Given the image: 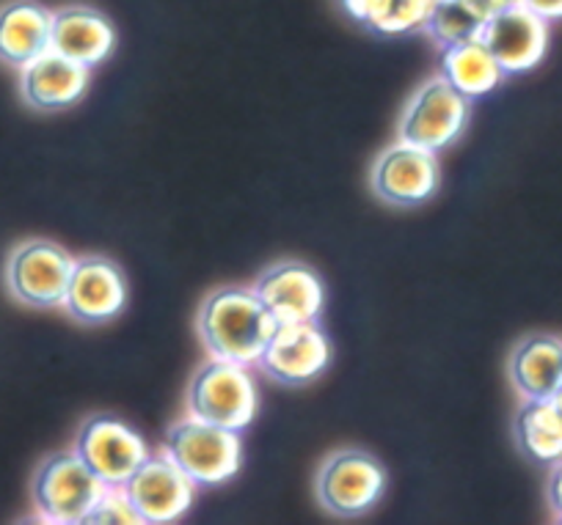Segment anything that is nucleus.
<instances>
[{
	"mask_svg": "<svg viewBox=\"0 0 562 525\" xmlns=\"http://www.w3.org/2000/svg\"><path fill=\"white\" fill-rule=\"evenodd\" d=\"M386 490V470L361 448H337L321 463L315 476V495L326 512L337 517H359L381 501Z\"/></svg>",
	"mask_w": 562,
	"mask_h": 525,
	"instance_id": "6",
	"label": "nucleus"
},
{
	"mask_svg": "<svg viewBox=\"0 0 562 525\" xmlns=\"http://www.w3.org/2000/svg\"><path fill=\"white\" fill-rule=\"evenodd\" d=\"M72 267L75 259L58 242L25 240L9 253L7 286L23 306L40 311L61 308Z\"/></svg>",
	"mask_w": 562,
	"mask_h": 525,
	"instance_id": "7",
	"label": "nucleus"
},
{
	"mask_svg": "<svg viewBox=\"0 0 562 525\" xmlns=\"http://www.w3.org/2000/svg\"><path fill=\"white\" fill-rule=\"evenodd\" d=\"M279 322L254 289L221 286L210 292L196 313V333L215 358L257 366Z\"/></svg>",
	"mask_w": 562,
	"mask_h": 525,
	"instance_id": "1",
	"label": "nucleus"
},
{
	"mask_svg": "<svg viewBox=\"0 0 562 525\" xmlns=\"http://www.w3.org/2000/svg\"><path fill=\"white\" fill-rule=\"evenodd\" d=\"M507 375L521 399H551L562 388V339L524 335L507 358Z\"/></svg>",
	"mask_w": 562,
	"mask_h": 525,
	"instance_id": "17",
	"label": "nucleus"
},
{
	"mask_svg": "<svg viewBox=\"0 0 562 525\" xmlns=\"http://www.w3.org/2000/svg\"><path fill=\"white\" fill-rule=\"evenodd\" d=\"M75 454L105 481L108 487H122L149 457L147 441L116 415L97 413L80 424L75 437Z\"/></svg>",
	"mask_w": 562,
	"mask_h": 525,
	"instance_id": "8",
	"label": "nucleus"
},
{
	"mask_svg": "<svg viewBox=\"0 0 562 525\" xmlns=\"http://www.w3.org/2000/svg\"><path fill=\"white\" fill-rule=\"evenodd\" d=\"M546 498H549L551 512L557 514V520H562V459L551 465L549 484H546Z\"/></svg>",
	"mask_w": 562,
	"mask_h": 525,
	"instance_id": "25",
	"label": "nucleus"
},
{
	"mask_svg": "<svg viewBox=\"0 0 562 525\" xmlns=\"http://www.w3.org/2000/svg\"><path fill=\"white\" fill-rule=\"evenodd\" d=\"M370 187L383 204L419 207L439 191V160L434 151L394 140L372 162Z\"/></svg>",
	"mask_w": 562,
	"mask_h": 525,
	"instance_id": "10",
	"label": "nucleus"
},
{
	"mask_svg": "<svg viewBox=\"0 0 562 525\" xmlns=\"http://www.w3.org/2000/svg\"><path fill=\"white\" fill-rule=\"evenodd\" d=\"M474 7H477V12L483 14L485 20H491L494 14H499L502 9H507L510 3H516V0H472Z\"/></svg>",
	"mask_w": 562,
	"mask_h": 525,
	"instance_id": "27",
	"label": "nucleus"
},
{
	"mask_svg": "<svg viewBox=\"0 0 562 525\" xmlns=\"http://www.w3.org/2000/svg\"><path fill=\"white\" fill-rule=\"evenodd\" d=\"M53 12L36 0H9L0 7V61L23 69L50 50Z\"/></svg>",
	"mask_w": 562,
	"mask_h": 525,
	"instance_id": "18",
	"label": "nucleus"
},
{
	"mask_svg": "<svg viewBox=\"0 0 562 525\" xmlns=\"http://www.w3.org/2000/svg\"><path fill=\"white\" fill-rule=\"evenodd\" d=\"M439 75L450 85H456L469 100H480L499 89L502 72L494 53L485 47L483 39L461 42V45L441 47L439 53Z\"/></svg>",
	"mask_w": 562,
	"mask_h": 525,
	"instance_id": "19",
	"label": "nucleus"
},
{
	"mask_svg": "<svg viewBox=\"0 0 562 525\" xmlns=\"http://www.w3.org/2000/svg\"><path fill=\"white\" fill-rule=\"evenodd\" d=\"M434 0H386L375 20L367 28L381 36H403L425 28Z\"/></svg>",
	"mask_w": 562,
	"mask_h": 525,
	"instance_id": "22",
	"label": "nucleus"
},
{
	"mask_svg": "<svg viewBox=\"0 0 562 525\" xmlns=\"http://www.w3.org/2000/svg\"><path fill=\"white\" fill-rule=\"evenodd\" d=\"M480 39L494 53L505 75L532 72L549 50V20L516 0L488 20Z\"/></svg>",
	"mask_w": 562,
	"mask_h": 525,
	"instance_id": "14",
	"label": "nucleus"
},
{
	"mask_svg": "<svg viewBox=\"0 0 562 525\" xmlns=\"http://www.w3.org/2000/svg\"><path fill=\"white\" fill-rule=\"evenodd\" d=\"M105 523H116V525L138 523V525H144V523H140L138 512L133 509V503H130L127 492H124L122 487H108V490L102 492L100 501L94 503V509H91L83 525H105Z\"/></svg>",
	"mask_w": 562,
	"mask_h": 525,
	"instance_id": "23",
	"label": "nucleus"
},
{
	"mask_svg": "<svg viewBox=\"0 0 562 525\" xmlns=\"http://www.w3.org/2000/svg\"><path fill=\"white\" fill-rule=\"evenodd\" d=\"M105 490V481L75 454V448L42 459L34 473V484H31L40 517L61 525L86 523Z\"/></svg>",
	"mask_w": 562,
	"mask_h": 525,
	"instance_id": "3",
	"label": "nucleus"
},
{
	"mask_svg": "<svg viewBox=\"0 0 562 525\" xmlns=\"http://www.w3.org/2000/svg\"><path fill=\"white\" fill-rule=\"evenodd\" d=\"M127 306V278L122 267L108 256L75 259L69 275L64 311L80 324H105L116 319Z\"/></svg>",
	"mask_w": 562,
	"mask_h": 525,
	"instance_id": "12",
	"label": "nucleus"
},
{
	"mask_svg": "<svg viewBox=\"0 0 562 525\" xmlns=\"http://www.w3.org/2000/svg\"><path fill=\"white\" fill-rule=\"evenodd\" d=\"M89 67L50 47L20 69V94L31 111L58 113L78 105L89 89Z\"/></svg>",
	"mask_w": 562,
	"mask_h": 525,
	"instance_id": "15",
	"label": "nucleus"
},
{
	"mask_svg": "<svg viewBox=\"0 0 562 525\" xmlns=\"http://www.w3.org/2000/svg\"><path fill=\"white\" fill-rule=\"evenodd\" d=\"M259 300L265 303L279 324L321 322L326 308L323 278L304 262H276L254 284Z\"/></svg>",
	"mask_w": 562,
	"mask_h": 525,
	"instance_id": "13",
	"label": "nucleus"
},
{
	"mask_svg": "<svg viewBox=\"0 0 562 525\" xmlns=\"http://www.w3.org/2000/svg\"><path fill=\"white\" fill-rule=\"evenodd\" d=\"M469 116H472V100L436 75L425 80L405 105L397 122V140L439 155L461 138Z\"/></svg>",
	"mask_w": 562,
	"mask_h": 525,
	"instance_id": "5",
	"label": "nucleus"
},
{
	"mask_svg": "<svg viewBox=\"0 0 562 525\" xmlns=\"http://www.w3.org/2000/svg\"><path fill=\"white\" fill-rule=\"evenodd\" d=\"M551 404H554L557 415H560V419H562V388H560V391L554 393V397H551Z\"/></svg>",
	"mask_w": 562,
	"mask_h": 525,
	"instance_id": "28",
	"label": "nucleus"
},
{
	"mask_svg": "<svg viewBox=\"0 0 562 525\" xmlns=\"http://www.w3.org/2000/svg\"><path fill=\"white\" fill-rule=\"evenodd\" d=\"M383 7H386V0H342V9L348 12V18H353L361 25H370L381 14Z\"/></svg>",
	"mask_w": 562,
	"mask_h": 525,
	"instance_id": "24",
	"label": "nucleus"
},
{
	"mask_svg": "<svg viewBox=\"0 0 562 525\" xmlns=\"http://www.w3.org/2000/svg\"><path fill=\"white\" fill-rule=\"evenodd\" d=\"M524 7H529L532 12H538L540 18L551 20H562V0H521Z\"/></svg>",
	"mask_w": 562,
	"mask_h": 525,
	"instance_id": "26",
	"label": "nucleus"
},
{
	"mask_svg": "<svg viewBox=\"0 0 562 525\" xmlns=\"http://www.w3.org/2000/svg\"><path fill=\"white\" fill-rule=\"evenodd\" d=\"M50 47L83 67H100L116 47V28L94 7H64L53 12Z\"/></svg>",
	"mask_w": 562,
	"mask_h": 525,
	"instance_id": "16",
	"label": "nucleus"
},
{
	"mask_svg": "<svg viewBox=\"0 0 562 525\" xmlns=\"http://www.w3.org/2000/svg\"><path fill=\"white\" fill-rule=\"evenodd\" d=\"M513 435L532 463L554 465L562 459V419L551 399H524L513 421Z\"/></svg>",
	"mask_w": 562,
	"mask_h": 525,
	"instance_id": "20",
	"label": "nucleus"
},
{
	"mask_svg": "<svg viewBox=\"0 0 562 525\" xmlns=\"http://www.w3.org/2000/svg\"><path fill=\"white\" fill-rule=\"evenodd\" d=\"M259 413V388L248 366L215 358L196 366L188 383V415L243 432Z\"/></svg>",
	"mask_w": 562,
	"mask_h": 525,
	"instance_id": "2",
	"label": "nucleus"
},
{
	"mask_svg": "<svg viewBox=\"0 0 562 525\" xmlns=\"http://www.w3.org/2000/svg\"><path fill=\"white\" fill-rule=\"evenodd\" d=\"M485 25H488V20L477 12L472 0H434L422 31L439 47H450L480 39Z\"/></svg>",
	"mask_w": 562,
	"mask_h": 525,
	"instance_id": "21",
	"label": "nucleus"
},
{
	"mask_svg": "<svg viewBox=\"0 0 562 525\" xmlns=\"http://www.w3.org/2000/svg\"><path fill=\"white\" fill-rule=\"evenodd\" d=\"M331 364V344L317 322L279 324L257 366L281 386H306Z\"/></svg>",
	"mask_w": 562,
	"mask_h": 525,
	"instance_id": "11",
	"label": "nucleus"
},
{
	"mask_svg": "<svg viewBox=\"0 0 562 525\" xmlns=\"http://www.w3.org/2000/svg\"><path fill=\"white\" fill-rule=\"evenodd\" d=\"M144 525L180 520L196 498V481L166 454H149L122 484Z\"/></svg>",
	"mask_w": 562,
	"mask_h": 525,
	"instance_id": "9",
	"label": "nucleus"
},
{
	"mask_svg": "<svg viewBox=\"0 0 562 525\" xmlns=\"http://www.w3.org/2000/svg\"><path fill=\"white\" fill-rule=\"evenodd\" d=\"M164 454L175 459L196 487L224 484L243 465L240 432L188 415L169 430Z\"/></svg>",
	"mask_w": 562,
	"mask_h": 525,
	"instance_id": "4",
	"label": "nucleus"
}]
</instances>
